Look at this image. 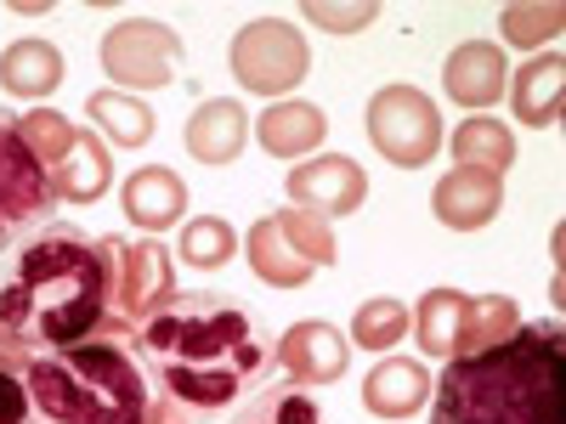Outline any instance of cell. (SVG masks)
Wrapping results in <instances>:
<instances>
[{
  "instance_id": "6da1fadb",
  "label": "cell",
  "mask_w": 566,
  "mask_h": 424,
  "mask_svg": "<svg viewBox=\"0 0 566 424\" xmlns=\"http://www.w3.org/2000/svg\"><path fill=\"white\" fill-rule=\"evenodd\" d=\"M136 368L159 402L187 418H216L239 402L266 368V340L244 306L216 295H170L136 322Z\"/></svg>"
},
{
  "instance_id": "7a4b0ae2",
  "label": "cell",
  "mask_w": 566,
  "mask_h": 424,
  "mask_svg": "<svg viewBox=\"0 0 566 424\" xmlns=\"http://www.w3.org/2000/svg\"><path fill=\"white\" fill-rule=\"evenodd\" d=\"M0 335L29 357L85 340H119L103 239L69 221H45L34 239H23L0 261Z\"/></svg>"
},
{
  "instance_id": "3957f363",
  "label": "cell",
  "mask_w": 566,
  "mask_h": 424,
  "mask_svg": "<svg viewBox=\"0 0 566 424\" xmlns=\"http://www.w3.org/2000/svg\"><path fill=\"white\" fill-rule=\"evenodd\" d=\"M431 424H566L560 322H522L504 346L453 357L431 396Z\"/></svg>"
},
{
  "instance_id": "277c9868",
  "label": "cell",
  "mask_w": 566,
  "mask_h": 424,
  "mask_svg": "<svg viewBox=\"0 0 566 424\" xmlns=\"http://www.w3.org/2000/svg\"><path fill=\"white\" fill-rule=\"evenodd\" d=\"M40 424H148V380L119 340L40 351L23 373Z\"/></svg>"
},
{
  "instance_id": "5b68a950",
  "label": "cell",
  "mask_w": 566,
  "mask_h": 424,
  "mask_svg": "<svg viewBox=\"0 0 566 424\" xmlns=\"http://www.w3.org/2000/svg\"><path fill=\"white\" fill-rule=\"evenodd\" d=\"M57 193H52V176L40 170V159L29 153V141L18 130V114L0 108V261H7L23 239L52 221Z\"/></svg>"
},
{
  "instance_id": "8992f818",
  "label": "cell",
  "mask_w": 566,
  "mask_h": 424,
  "mask_svg": "<svg viewBox=\"0 0 566 424\" xmlns=\"http://www.w3.org/2000/svg\"><path fill=\"white\" fill-rule=\"evenodd\" d=\"M368 141L397 170H419L442 153V114L413 85H386L368 103Z\"/></svg>"
},
{
  "instance_id": "52a82bcc",
  "label": "cell",
  "mask_w": 566,
  "mask_h": 424,
  "mask_svg": "<svg viewBox=\"0 0 566 424\" xmlns=\"http://www.w3.org/2000/svg\"><path fill=\"white\" fill-rule=\"evenodd\" d=\"M108 255V283H114V335H136L142 317H154L170 295H176V266L170 250L154 239H103Z\"/></svg>"
},
{
  "instance_id": "ba28073f",
  "label": "cell",
  "mask_w": 566,
  "mask_h": 424,
  "mask_svg": "<svg viewBox=\"0 0 566 424\" xmlns=\"http://www.w3.org/2000/svg\"><path fill=\"white\" fill-rule=\"evenodd\" d=\"M227 68L244 91L255 97H283V91H295L312 68V52L295 23L283 18H255L232 34V52H227Z\"/></svg>"
},
{
  "instance_id": "9c48e42d",
  "label": "cell",
  "mask_w": 566,
  "mask_h": 424,
  "mask_svg": "<svg viewBox=\"0 0 566 424\" xmlns=\"http://www.w3.org/2000/svg\"><path fill=\"white\" fill-rule=\"evenodd\" d=\"M103 68L130 97L136 91H159L181 68V34L170 23H154V18H125L103 34Z\"/></svg>"
},
{
  "instance_id": "30bf717a",
  "label": "cell",
  "mask_w": 566,
  "mask_h": 424,
  "mask_svg": "<svg viewBox=\"0 0 566 424\" xmlns=\"http://www.w3.org/2000/svg\"><path fill=\"white\" fill-rule=\"evenodd\" d=\"M346 362H352V346L335 322L323 317H301L290 335L272 346V368L283 373V385H335L346 380Z\"/></svg>"
},
{
  "instance_id": "8fae6325",
  "label": "cell",
  "mask_w": 566,
  "mask_h": 424,
  "mask_svg": "<svg viewBox=\"0 0 566 424\" xmlns=\"http://www.w3.org/2000/svg\"><path fill=\"white\" fill-rule=\"evenodd\" d=\"M290 199H295V210H306V215L335 221V215L363 210L368 176H363V165L346 159V153H317V159H306V165L290 170Z\"/></svg>"
},
{
  "instance_id": "7c38bea8",
  "label": "cell",
  "mask_w": 566,
  "mask_h": 424,
  "mask_svg": "<svg viewBox=\"0 0 566 424\" xmlns=\"http://www.w3.org/2000/svg\"><path fill=\"white\" fill-rule=\"evenodd\" d=\"M431 210H437V221H442L448 232H482V226L504 210V176L453 165V170L437 181Z\"/></svg>"
},
{
  "instance_id": "4fadbf2b",
  "label": "cell",
  "mask_w": 566,
  "mask_h": 424,
  "mask_svg": "<svg viewBox=\"0 0 566 424\" xmlns=\"http://www.w3.org/2000/svg\"><path fill=\"white\" fill-rule=\"evenodd\" d=\"M442 85H448L453 108H493L510 85V63L493 40H464L442 63Z\"/></svg>"
},
{
  "instance_id": "5bb4252c",
  "label": "cell",
  "mask_w": 566,
  "mask_h": 424,
  "mask_svg": "<svg viewBox=\"0 0 566 424\" xmlns=\"http://www.w3.org/2000/svg\"><path fill=\"white\" fill-rule=\"evenodd\" d=\"M125 215L142 226V232H165L181 221L187 210V181L170 170V165H142L125 176V193H119Z\"/></svg>"
},
{
  "instance_id": "9a60e30c",
  "label": "cell",
  "mask_w": 566,
  "mask_h": 424,
  "mask_svg": "<svg viewBox=\"0 0 566 424\" xmlns=\"http://www.w3.org/2000/svg\"><path fill=\"white\" fill-rule=\"evenodd\" d=\"M114 181V153L97 130H74V148L63 153V165L52 170V193L57 204H97Z\"/></svg>"
},
{
  "instance_id": "2e32d148",
  "label": "cell",
  "mask_w": 566,
  "mask_h": 424,
  "mask_svg": "<svg viewBox=\"0 0 566 424\" xmlns=\"http://www.w3.org/2000/svg\"><path fill=\"white\" fill-rule=\"evenodd\" d=\"M63 85V52L52 40H12L0 52V91L18 103H45Z\"/></svg>"
},
{
  "instance_id": "e0dca14e",
  "label": "cell",
  "mask_w": 566,
  "mask_h": 424,
  "mask_svg": "<svg viewBox=\"0 0 566 424\" xmlns=\"http://www.w3.org/2000/svg\"><path fill=\"white\" fill-rule=\"evenodd\" d=\"M244 141H250V119L239 103H227V97H210L193 108V119H187V153H193L199 165H232L244 153Z\"/></svg>"
},
{
  "instance_id": "ac0fdd59",
  "label": "cell",
  "mask_w": 566,
  "mask_h": 424,
  "mask_svg": "<svg viewBox=\"0 0 566 424\" xmlns=\"http://www.w3.org/2000/svg\"><path fill=\"white\" fill-rule=\"evenodd\" d=\"M510 103H515V119L544 130L560 119V91H566V57L560 52H538L533 63L515 68V80L504 85Z\"/></svg>"
},
{
  "instance_id": "d6986e66",
  "label": "cell",
  "mask_w": 566,
  "mask_h": 424,
  "mask_svg": "<svg viewBox=\"0 0 566 424\" xmlns=\"http://www.w3.org/2000/svg\"><path fill=\"white\" fill-rule=\"evenodd\" d=\"M431 402V373L408 357H386L380 368L363 380V407L374 418H408Z\"/></svg>"
},
{
  "instance_id": "ffe728a7",
  "label": "cell",
  "mask_w": 566,
  "mask_h": 424,
  "mask_svg": "<svg viewBox=\"0 0 566 424\" xmlns=\"http://www.w3.org/2000/svg\"><path fill=\"white\" fill-rule=\"evenodd\" d=\"M244 255H250L255 277H261V283H272V289H301V283H312V272H317V266L290 244V232H283L277 210H272V215H261V221L250 226Z\"/></svg>"
},
{
  "instance_id": "44dd1931",
  "label": "cell",
  "mask_w": 566,
  "mask_h": 424,
  "mask_svg": "<svg viewBox=\"0 0 566 424\" xmlns=\"http://www.w3.org/2000/svg\"><path fill=\"white\" fill-rule=\"evenodd\" d=\"M261 148L272 159H301V153H317L323 148V136H328V114L317 103H272L261 108Z\"/></svg>"
},
{
  "instance_id": "7402d4cb",
  "label": "cell",
  "mask_w": 566,
  "mask_h": 424,
  "mask_svg": "<svg viewBox=\"0 0 566 424\" xmlns=\"http://www.w3.org/2000/svg\"><path fill=\"white\" fill-rule=\"evenodd\" d=\"M91 125H97V136L108 141V148H148L154 141V108L130 97V91H91V103H85Z\"/></svg>"
},
{
  "instance_id": "603a6c76",
  "label": "cell",
  "mask_w": 566,
  "mask_h": 424,
  "mask_svg": "<svg viewBox=\"0 0 566 424\" xmlns=\"http://www.w3.org/2000/svg\"><path fill=\"white\" fill-rule=\"evenodd\" d=\"M464 306H470L464 289H431V295H419V306H413V340H419L424 357H442V362L459 357Z\"/></svg>"
},
{
  "instance_id": "cb8c5ba5",
  "label": "cell",
  "mask_w": 566,
  "mask_h": 424,
  "mask_svg": "<svg viewBox=\"0 0 566 424\" xmlns=\"http://www.w3.org/2000/svg\"><path fill=\"white\" fill-rule=\"evenodd\" d=\"M453 165H470V170L504 176V170L515 165V136H510L499 119H488V114L464 119V125L453 130Z\"/></svg>"
},
{
  "instance_id": "d4e9b609",
  "label": "cell",
  "mask_w": 566,
  "mask_h": 424,
  "mask_svg": "<svg viewBox=\"0 0 566 424\" xmlns=\"http://www.w3.org/2000/svg\"><path fill=\"white\" fill-rule=\"evenodd\" d=\"M515 328H522V311H515L510 295H470L464 328H459V357H476L488 346H504Z\"/></svg>"
},
{
  "instance_id": "484cf974",
  "label": "cell",
  "mask_w": 566,
  "mask_h": 424,
  "mask_svg": "<svg viewBox=\"0 0 566 424\" xmlns=\"http://www.w3.org/2000/svg\"><path fill=\"white\" fill-rule=\"evenodd\" d=\"M566 29V12L555 7V0H522V7H504L499 12V34L504 45H522V52H544V45H555Z\"/></svg>"
},
{
  "instance_id": "4316f807",
  "label": "cell",
  "mask_w": 566,
  "mask_h": 424,
  "mask_svg": "<svg viewBox=\"0 0 566 424\" xmlns=\"http://www.w3.org/2000/svg\"><path fill=\"white\" fill-rule=\"evenodd\" d=\"M181 266H193V272H216V266H227L232 255H239L244 244H239V232H232L221 215H193L181 226Z\"/></svg>"
},
{
  "instance_id": "83f0119b",
  "label": "cell",
  "mask_w": 566,
  "mask_h": 424,
  "mask_svg": "<svg viewBox=\"0 0 566 424\" xmlns=\"http://www.w3.org/2000/svg\"><path fill=\"white\" fill-rule=\"evenodd\" d=\"M408 306L402 300H363L357 311H352V340L363 346V351H391L402 335H408Z\"/></svg>"
},
{
  "instance_id": "f1b7e54d",
  "label": "cell",
  "mask_w": 566,
  "mask_h": 424,
  "mask_svg": "<svg viewBox=\"0 0 566 424\" xmlns=\"http://www.w3.org/2000/svg\"><path fill=\"white\" fill-rule=\"evenodd\" d=\"M232 424H328L301 385H266Z\"/></svg>"
},
{
  "instance_id": "f546056e",
  "label": "cell",
  "mask_w": 566,
  "mask_h": 424,
  "mask_svg": "<svg viewBox=\"0 0 566 424\" xmlns=\"http://www.w3.org/2000/svg\"><path fill=\"white\" fill-rule=\"evenodd\" d=\"M18 130H23V141H29V153L40 159V170L52 176V170L63 165V153L74 148V130H80V125H69L57 108H29V114L18 119Z\"/></svg>"
},
{
  "instance_id": "4dcf8cb0",
  "label": "cell",
  "mask_w": 566,
  "mask_h": 424,
  "mask_svg": "<svg viewBox=\"0 0 566 424\" xmlns=\"http://www.w3.org/2000/svg\"><path fill=\"white\" fill-rule=\"evenodd\" d=\"M277 221H283V232H290V244L312 261V266H335L340 261V244H335V232H328V221L323 215H306V210H277Z\"/></svg>"
},
{
  "instance_id": "1f68e13d",
  "label": "cell",
  "mask_w": 566,
  "mask_h": 424,
  "mask_svg": "<svg viewBox=\"0 0 566 424\" xmlns=\"http://www.w3.org/2000/svg\"><path fill=\"white\" fill-rule=\"evenodd\" d=\"M301 18H312V23L328 29V34H357V29H368L374 18H380V7H374V0H357V7H328V0H306Z\"/></svg>"
},
{
  "instance_id": "d6a6232c",
  "label": "cell",
  "mask_w": 566,
  "mask_h": 424,
  "mask_svg": "<svg viewBox=\"0 0 566 424\" xmlns=\"http://www.w3.org/2000/svg\"><path fill=\"white\" fill-rule=\"evenodd\" d=\"M0 424H40L34 418V402H29V385L0 373Z\"/></svg>"
},
{
  "instance_id": "836d02e7",
  "label": "cell",
  "mask_w": 566,
  "mask_h": 424,
  "mask_svg": "<svg viewBox=\"0 0 566 424\" xmlns=\"http://www.w3.org/2000/svg\"><path fill=\"white\" fill-rule=\"evenodd\" d=\"M148 424H193V418H187L181 407H170V402L154 396V402H148Z\"/></svg>"
}]
</instances>
